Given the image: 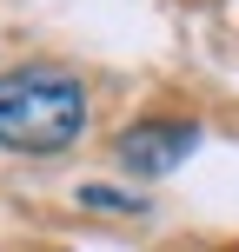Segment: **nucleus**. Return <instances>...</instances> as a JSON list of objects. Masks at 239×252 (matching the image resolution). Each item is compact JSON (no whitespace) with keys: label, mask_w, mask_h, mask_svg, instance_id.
<instances>
[{"label":"nucleus","mask_w":239,"mask_h":252,"mask_svg":"<svg viewBox=\"0 0 239 252\" xmlns=\"http://www.w3.org/2000/svg\"><path fill=\"white\" fill-rule=\"evenodd\" d=\"M87 133V87L67 66H7L0 73V146L7 153H67Z\"/></svg>","instance_id":"1"},{"label":"nucleus","mask_w":239,"mask_h":252,"mask_svg":"<svg viewBox=\"0 0 239 252\" xmlns=\"http://www.w3.org/2000/svg\"><path fill=\"white\" fill-rule=\"evenodd\" d=\"M193 146H200V126L193 120H139V126H126L113 139V159L126 173H139V179H160L173 166H186Z\"/></svg>","instance_id":"2"},{"label":"nucleus","mask_w":239,"mask_h":252,"mask_svg":"<svg viewBox=\"0 0 239 252\" xmlns=\"http://www.w3.org/2000/svg\"><path fill=\"white\" fill-rule=\"evenodd\" d=\"M80 206H93V213H146V199L120 192V186H80Z\"/></svg>","instance_id":"3"}]
</instances>
